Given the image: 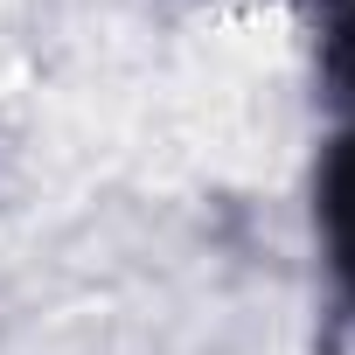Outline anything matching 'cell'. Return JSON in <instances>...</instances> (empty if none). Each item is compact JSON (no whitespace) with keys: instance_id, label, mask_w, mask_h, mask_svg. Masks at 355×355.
<instances>
[{"instance_id":"6da1fadb","label":"cell","mask_w":355,"mask_h":355,"mask_svg":"<svg viewBox=\"0 0 355 355\" xmlns=\"http://www.w3.org/2000/svg\"><path fill=\"white\" fill-rule=\"evenodd\" d=\"M334 216H341V237H348V265H355V160L341 167V189H334Z\"/></svg>"}]
</instances>
